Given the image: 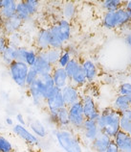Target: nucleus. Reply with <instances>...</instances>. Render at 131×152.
Listing matches in <instances>:
<instances>
[{
    "mask_svg": "<svg viewBox=\"0 0 131 152\" xmlns=\"http://www.w3.org/2000/svg\"><path fill=\"white\" fill-rule=\"evenodd\" d=\"M14 152H22V151H14Z\"/></svg>",
    "mask_w": 131,
    "mask_h": 152,
    "instance_id": "53",
    "label": "nucleus"
},
{
    "mask_svg": "<svg viewBox=\"0 0 131 152\" xmlns=\"http://www.w3.org/2000/svg\"><path fill=\"white\" fill-rule=\"evenodd\" d=\"M101 6L105 12H115L124 6V2L122 0H104Z\"/></svg>",
    "mask_w": 131,
    "mask_h": 152,
    "instance_id": "31",
    "label": "nucleus"
},
{
    "mask_svg": "<svg viewBox=\"0 0 131 152\" xmlns=\"http://www.w3.org/2000/svg\"><path fill=\"white\" fill-rule=\"evenodd\" d=\"M78 12V8L75 2L67 1L62 4L61 6V15L62 18L67 19V20L71 21L75 18Z\"/></svg>",
    "mask_w": 131,
    "mask_h": 152,
    "instance_id": "23",
    "label": "nucleus"
},
{
    "mask_svg": "<svg viewBox=\"0 0 131 152\" xmlns=\"http://www.w3.org/2000/svg\"><path fill=\"white\" fill-rule=\"evenodd\" d=\"M33 67L37 72L38 76H42V75H45V74H51V73H52V71H53L55 66H53L52 65H50V64L47 62L46 60H44L41 57V56L38 55L37 61H35Z\"/></svg>",
    "mask_w": 131,
    "mask_h": 152,
    "instance_id": "21",
    "label": "nucleus"
},
{
    "mask_svg": "<svg viewBox=\"0 0 131 152\" xmlns=\"http://www.w3.org/2000/svg\"><path fill=\"white\" fill-rule=\"evenodd\" d=\"M13 132L18 138H20L23 142H25L30 146L34 147L39 145V139L35 137L30 131V129H28L26 126H23L17 123V124H14L13 126Z\"/></svg>",
    "mask_w": 131,
    "mask_h": 152,
    "instance_id": "8",
    "label": "nucleus"
},
{
    "mask_svg": "<svg viewBox=\"0 0 131 152\" xmlns=\"http://www.w3.org/2000/svg\"><path fill=\"white\" fill-rule=\"evenodd\" d=\"M15 119H17V124H20V125H23V126H26L25 118H24V115H23L22 114H17V115H15Z\"/></svg>",
    "mask_w": 131,
    "mask_h": 152,
    "instance_id": "43",
    "label": "nucleus"
},
{
    "mask_svg": "<svg viewBox=\"0 0 131 152\" xmlns=\"http://www.w3.org/2000/svg\"><path fill=\"white\" fill-rule=\"evenodd\" d=\"M23 23L24 22L19 18H17V15H14V17L10 18L5 19L2 23V33L5 34L7 37L12 34L17 33L21 29Z\"/></svg>",
    "mask_w": 131,
    "mask_h": 152,
    "instance_id": "12",
    "label": "nucleus"
},
{
    "mask_svg": "<svg viewBox=\"0 0 131 152\" xmlns=\"http://www.w3.org/2000/svg\"><path fill=\"white\" fill-rule=\"evenodd\" d=\"M39 77L37 72L35 71V69H34L33 66H31L29 70H28L27 73V77H26V86H30L31 84H33L35 80H37V78Z\"/></svg>",
    "mask_w": 131,
    "mask_h": 152,
    "instance_id": "38",
    "label": "nucleus"
},
{
    "mask_svg": "<svg viewBox=\"0 0 131 152\" xmlns=\"http://www.w3.org/2000/svg\"><path fill=\"white\" fill-rule=\"evenodd\" d=\"M127 78H128V82H129V83H131V72L128 74V77H127Z\"/></svg>",
    "mask_w": 131,
    "mask_h": 152,
    "instance_id": "51",
    "label": "nucleus"
},
{
    "mask_svg": "<svg viewBox=\"0 0 131 152\" xmlns=\"http://www.w3.org/2000/svg\"><path fill=\"white\" fill-rule=\"evenodd\" d=\"M2 23H3V19L1 18V15H0V33L2 32Z\"/></svg>",
    "mask_w": 131,
    "mask_h": 152,
    "instance_id": "49",
    "label": "nucleus"
},
{
    "mask_svg": "<svg viewBox=\"0 0 131 152\" xmlns=\"http://www.w3.org/2000/svg\"><path fill=\"white\" fill-rule=\"evenodd\" d=\"M61 51L62 50L51 48V47H50V48L47 49V50L38 52V55L41 56V57L44 60H46V61L48 62L50 65H52L53 66H57L58 59H59V57H60Z\"/></svg>",
    "mask_w": 131,
    "mask_h": 152,
    "instance_id": "22",
    "label": "nucleus"
},
{
    "mask_svg": "<svg viewBox=\"0 0 131 152\" xmlns=\"http://www.w3.org/2000/svg\"><path fill=\"white\" fill-rule=\"evenodd\" d=\"M127 134L131 137V124H130V126H129V129H128V131H127Z\"/></svg>",
    "mask_w": 131,
    "mask_h": 152,
    "instance_id": "50",
    "label": "nucleus"
},
{
    "mask_svg": "<svg viewBox=\"0 0 131 152\" xmlns=\"http://www.w3.org/2000/svg\"><path fill=\"white\" fill-rule=\"evenodd\" d=\"M125 42L127 45V46L131 49V30L127 31L125 35Z\"/></svg>",
    "mask_w": 131,
    "mask_h": 152,
    "instance_id": "45",
    "label": "nucleus"
},
{
    "mask_svg": "<svg viewBox=\"0 0 131 152\" xmlns=\"http://www.w3.org/2000/svg\"><path fill=\"white\" fill-rule=\"evenodd\" d=\"M101 133V130L99 129L97 122L92 119H85L81 130L79 131V138L81 141L87 142L90 145L95 139H96L99 134Z\"/></svg>",
    "mask_w": 131,
    "mask_h": 152,
    "instance_id": "7",
    "label": "nucleus"
},
{
    "mask_svg": "<svg viewBox=\"0 0 131 152\" xmlns=\"http://www.w3.org/2000/svg\"><path fill=\"white\" fill-rule=\"evenodd\" d=\"M37 56H38V51L37 49L28 48V50L26 52V55H25V58H24V63L26 65L29 66L30 67L33 66L35 65V61H37Z\"/></svg>",
    "mask_w": 131,
    "mask_h": 152,
    "instance_id": "32",
    "label": "nucleus"
},
{
    "mask_svg": "<svg viewBox=\"0 0 131 152\" xmlns=\"http://www.w3.org/2000/svg\"><path fill=\"white\" fill-rule=\"evenodd\" d=\"M111 108H113L115 111H117V112H119V113L121 114V113H122V112L130 109L131 106L129 104L127 97L125 96V95L118 94L117 96L114 98Z\"/></svg>",
    "mask_w": 131,
    "mask_h": 152,
    "instance_id": "25",
    "label": "nucleus"
},
{
    "mask_svg": "<svg viewBox=\"0 0 131 152\" xmlns=\"http://www.w3.org/2000/svg\"><path fill=\"white\" fill-rule=\"evenodd\" d=\"M69 111V122H70V129L77 132L78 134L81 130L83 123L85 121V117L83 114L82 104L81 101L73 104L68 107Z\"/></svg>",
    "mask_w": 131,
    "mask_h": 152,
    "instance_id": "4",
    "label": "nucleus"
},
{
    "mask_svg": "<svg viewBox=\"0 0 131 152\" xmlns=\"http://www.w3.org/2000/svg\"><path fill=\"white\" fill-rule=\"evenodd\" d=\"M17 3V1H14V0H7L5 5L0 9V15H1L3 20L15 15Z\"/></svg>",
    "mask_w": 131,
    "mask_h": 152,
    "instance_id": "26",
    "label": "nucleus"
},
{
    "mask_svg": "<svg viewBox=\"0 0 131 152\" xmlns=\"http://www.w3.org/2000/svg\"><path fill=\"white\" fill-rule=\"evenodd\" d=\"M21 42H22V36L19 32L8 36V43H9L10 46H13L14 48H18V47L22 46Z\"/></svg>",
    "mask_w": 131,
    "mask_h": 152,
    "instance_id": "34",
    "label": "nucleus"
},
{
    "mask_svg": "<svg viewBox=\"0 0 131 152\" xmlns=\"http://www.w3.org/2000/svg\"><path fill=\"white\" fill-rule=\"evenodd\" d=\"M48 28H49V32H50V47L51 48L62 50L63 47L65 45V43L63 42L62 39H60L57 23L55 22L53 23V24L50 25Z\"/></svg>",
    "mask_w": 131,
    "mask_h": 152,
    "instance_id": "18",
    "label": "nucleus"
},
{
    "mask_svg": "<svg viewBox=\"0 0 131 152\" xmlns=\"http://www.w3.org/2000/svg\"><path fill=\"white\" fill-rule=\"evenodd\" d=\"M9 45L8 43V37L4 33H0V56L2 55V53Z\"/></svg>",
    "mask_w": 131,
    "mask_h": 152,
    "instance_id": "41",
    "label": "nucleus"
},
{
    "mask_svg": "<svg viewBox=\"0 0 131 152\" xmlns=\"http://www.w3.org/2000/svg\"><path fill=\"white\" fill-rule=\"evenodd\" d=\"M29 128L32 133L38 139H44L48 135V130H47L45 124L39 119L31 121L29 123Z\"/></svg>",
    "mask_w": 131,
    "mask_h": 152,
    "instance_id": "20",
    "label": "nucleus"
},
{
    "mask_svg": "<svg viewBox=\"0 0 131 152\" xmlns=\"http://www.w3.org/2000/svg\"><path fill=\"white\" fill-rule=\"evenodd\" d=\"M115 145L118 146L121 152H125L131 149V137L124 131H119L112 139Z\"/></svg>",
    "mask_w": 131,
    "mask_h": 152,
    "instance_id": "16",
    "label": "nucleus"
},
{
    "mask_svg": "<svg viewBox=\"0 0 131 152\" xmlns=\"http://www.w3.org/2000/svg\"><path fill=\"white\" fill-rule=\"evenodd\" d=\"M81 60L78 58H72L70 60V62L67 64V66L64 67V69L70 79L79 69H81Z\"/></svg>",
    "mask_w": 131,
    "mask_h": 152,
    "instance_id": "29",
    "label": "nucleus"
},
{
    "mask_svg": "<svg viewBox=\"0 0 131 152\" xmlns=\"http://www.w3.org/2000/svg\"><path fill=\"white\" fill-rule=\"evenodd\" d=\"M111 142L112 139L109 136L101 132L98 137L90 143V147L94 152H105Z\"/></svg>",
    "mask_w": 131,
    "mask_h": 152,
    "instance_id": "14",
    "label": "nucleus"
},
{
    "mask_svg": "<svg viewBox=\"0 0 131 152\" xmlns=\"http://www.w3.org/2000/svg\"><path fill=\"white\" fill-rule=\"evenodd\" d=\"M15 15L19 18L23 22L28 21L32 18L27 9L25 1H18L17 3V11H15Z\"/></svg>",
    "mask_w": 131,
    "mask_h": 152,
    "instance_id": "28",
    "label": "nucleus"
},
{
    "mask_svg": "<svg viewBox=\"0 0 131 152\" xmlns=\"http://www.w3.org/2000/svg\"><path fill=\"white\" fill-rule=\"evenodd\" d=\"M130 124H131V121L121 117V119H120V130L121 131H124L125 133H127Z\"/></svg>",
    "mask_w": 131,
    "mask_h": 152,
    "instance_id": "42",
    "label": "nucleus"
},
{
    "mask_svg": "<svg viewBox=\"0 0 131 152\" xmlns=\"http://www.w3.org/2000/svg\"><path fill=\"white\" fill-rule=\"evenodd\" d=\"M14 145L9 139L0 135V152H14Z\"/></svg>",
    "mask_w": 131,
    "mask_h": 152,
    "instance_id": "33",
    "label": "nucleus"
},
{
    "mask_svg": "<svg viewBox=\"0 0 131 152\" xmlns=\"http://www.w3.org/2000/svg\"><path fill=\"white\" fill-rule=\"evenodd\" d=\"M61 94H62L63 100H64V104L66 107H69L75 103L81 101V95H82L78 88L71 85V84L63 88L61 90Z\"/></svg>",
    "mask_w": 131,
    "mask_h": 152,
    "instance_id": "9",
    "label": "nucleus"
},
{
    "mask_svg": "<svg viewBox=\"0 0 131 152\" xmlns=\"http://www.w3.org/2000/svg\"><path fill=\"white\" fill-rule=\"evenodd\" d=\"M129 69L131 70V57H130V61H129Z\"/></svg>",
    "mask_w": 131,
    "mask_h": 152,
    "instance_id": "52",
    "label": "nucleus"
},
{
    "mask_svg": "<svg viewBox=\"0 0 131 152\" xmlns=\"http://www.w3.org/2000/svg\"><path fill=\"white\" fill-rule=\"evenodd\" d=\"M27 89L28 93H29L32 100H33L35 106L40 107L42 105H45L44 94L46 93V89L43 86L42 82L39 80V78H37V80H35L30 86H28Z\"/></svg>",
    "mask_w": 131,
    "mask_h": 152,
    "instance_id": "6",
    "label": "nucleus"
},
{
    "mask_svg": "<svg viewBox=\"0 0 131 152\" xmlns=\"http://www.w3.org/2000/svg\"><path fill=\"white\" fill-rule=\"evenodd\" d=\"M81 69L85 74L87 83H93L96 81L99 75V69L97 64L89 58L81 60Z\"/></svg>",
    "mask_w": 131,
    "mask_h": 152,
    "instance_id": "10",
    "label": "nucleus"
},
{
    "mask_svg": "<svg viewBox=\"0 0 131 152\" xmlns=\"http://www.w3.org/2000/svg\"><path fill=\"white\" fill-rule=\"evenodd\" d=\"M81 101L82 104L83 114H84L85 118L96 121L98 118L100 117L101 111L99 110L95 98L90 94H84L81 95Z\"/></svg>",
    "mask_w": 131,
    "mask_h": 152,
    "instance_id": "5",
    "label": "nucleus"
},
{
    "mask_svg": "<svg viewBox=\"0 0 131 152\" xmlns=\"http://www.w3.org/2000/svg\"><path fill=\"white\" fill-rule=\"evenodd\" d=\"M27 50H28V47L23 46V45L17 48V52H15V61L24 62V58H25Z\"/></svg>",
    "mask_w": 131,
    "mask_h": 152,
    "instance_id": "40",
    "label": "nucleus"
},
{
    "mask_svg": "<svg viewBox=\"0 0 131 152\" xmlns=\"http://www.w3.org/2000/svg\"><path fill=\"white\" fill-rule=\"evenodd\" d=\"M114 17L117 29L127 26L131 22V15L124 6L114 12Z\"/></svg>",
    "mask_w": 131,
    "mask_h": 152,
    "instance_id": "19",
    "label": "nucleus"
},
{
    "mask_svg": "<svg viewBox=\"0 0 131 152\" xmlns=\"http://www.w3.org/2000/svg\"><path fill=\"white\" fill-rule=\"evenodd\" d=\"M55 137L58 145L64 152H83L79 135L70 128H58L55 131Z\"/></svg>",
    "mask_w": 131,
    "mask_h": 152,
    "instance_id": "2",
    "label": "nucleus"
},
{
    "mask_svg": "<svg viewBox=\"0 0 131 152\" xmlns=\"http://www.w3.org/2000/svg\"><path fill=\"white\" fill-rule=\"evenodd\" d=\"M25 4L27 6V9L29 11L31 17H33L38 12L40 3L37 0H25Z\"/></svg>",
    "mask_w": 131,
    "mask_h": 152,
    "instance_id": "35",
    "label": "nucleus"
},
{
    "mask_svg": "<svg viewBox=\"0 0 131 152\" xmlns=\"http://www.w3.org/2000/svg\"><path fill=\"white\" fill-rule=\"evenodd\" d=\"M5 122H6V124L8 126H14V119L12 118H10V117H8V118H5Z\"/></svg>",
    "mask_w": 131,
    "mask_h": 152,
    "instance_id": "48",
    "label": "nucleus"
},
{
    "mask_svg": "<svg viewBox=\"0 0 131 152\" xmlns=\"http://www.w3.org/2000/svg\"><path fill=\"white\" fill-rule=\"evenodd\" d=\"M45 106L48 112H57L60 108L64 107L65 104L61 94V90H58L55 94L45 100Z\"/></svg>",
    "mask_w": 131,
    "mask_h": 152,
    "instance_id": "17",
    "label": "nucleus"
},
{
    "mask_svg": "<svg viewBox=\"0 0 131 152\" xmlns=\"http://www.w3.org/2000/svg\"><path fill=\"white\" fill-rule=\"evenodd\" d=\"M121 117L131 121V108L128 110L125 111V112H122V113H121Z\"/></svg>",
    "mask_w": 131,
    "mask_h": 152,
    "instance_id": "46",
    "label": "nucleus"
},
{
    "mask_svg": "<svg viewBox=\"0 0 131 152\" xmlns=\"http://www.w3.org/2000/svg\"><path fill=\"white\" fill-rule=\"evenodd\" d=\"M124 7L125 8L126 10H127V12L130 14V15H131V0L125 2L124 3Z\"/></svg>",
    "mask_w": 131,
    "mask_h": 152,
    "instance_id": "47",
    "label": "nucleus"
},
{
    "mask_svg": "<svg viewBox=\"0 0 131 152\" xmlns=\"http://www.w3.org/2000/svg\"><path fill=\"white\" fill-rule=\"evenodd\" d=\"M120 119L121 114L119 112L115 111L111 107H106L101 111L100 117L96 122L101 132L113 139L120 131Z\"/></svg>",
    "mask_w": 131,
    "mask_h": 152,
    "instance_id": "1",
    "label": "nucleus"
},
{
    "mask_svg": "<svg viewBox=\"0 0 131 152\" xmlns=\"http://www.w3.org/2000/svg\"><path fill=\"white\" fill-rule=\"evenodd\" d=\"M105 152H121V151H120V149L118 148V146L115 145V142L112 141L110 142L109 146L107 147V149H106Z\"/></svg>",
    "mask_w": 131,
    "mask_h": 152,
    "instance_id": "44",
    "label": "nucleus"
},
{
    "mask_svg": "<svg viewBox=\"0 0 131 152\" xmlns=\"http://www.w3.org/2000/svg\"><path fill=\"white\" fill-rule=\"evenodd\" d=\"M51 74H52L55 87H57L59 90H62L63 88L70 84V79L68 75H67L65 69H62V67L55 66Z\"/></svg>",
    "mask_w": 131,
    "mask_h": 152,
    "instance_id": "13",
    "label": "nucleus"
},
{
    "mask_svg": "<svg viewBox=\"0 0 131 152\" xmlns=\"http://www.w3.org/2000/svg\"><path fill=\"white\" fill-rule=\"evenodd\" d=\"M62 50H66L72 58H78V49L73 43H67V45H64Z\"/></svg>",
    "mask_w": 131,
    "mask_h": 152,
    "instance_id": "39",
    "label": "nucleus"
},
{
    "mask_svg": "<svg viewBox=\"0 0 131 152\" xmlns=\"http://www.w3.org/2000/svg\"><path fill=\"white\" fill-rule=\"evenodd\" d=\"M30 66L26 65L24 62L14 61L8 66L9 75L15 85L20 88H27L26 77Z\"/></svg>",
    "mask_w": 131,
    "mask_h": 152,
    "instance_id": "3",
    "label": "nucleus"
},
{
    "mask_svg": "<svg viewBox=\"0 0 131 152\" xmlns=\"http://www.w3.org/2000/svg\"><path fill=\"white\" fill-rule=\"evenodd\" d=\"M70 84L71 85H73L77 88H82L84 87L85 85H87V80H86V77H85V74L83 72L82 69L81 67L76 73H75L72 77L70 78Z\"/></svg>",
    "mask_w": 131,
    "mask_h": 152,
    "instance_id": "27",
    "label": "nucleus"
},
{
    "mask_svg": "<svg viewBox=\"0 0 131 152\" xmlns=\"http://www.w3.org/2000/svg\"><path fill=\"white\" fill-rule=\"evenodd\" d=\"M118 94L125 95V96H128L131 94V83L128 81H125L121 83L118 86Z\"/></svg>",
    "mask_w": 131,
    "mask_h": 152,
    "instance_id": "36",
    "label": "nucleus"
},
{
    "mask_svg": "<svg viewBox=\"0 0 131 152\" xmlns=\"http://www.w3.org/2000/svg\"><path fill=\"white\" fill-rule=\"evenodd\" d=\"M35 48L38 52L50 48V32L48 27H42L38 30L35 39Z\"/></svg>",
    "mask_w": 131,
    "mask_h": 152,
    "instance_id": "11",
    "label": "nucleus"
},
{
    "mask_svg": "<svg viewBox=\"0 0 131 152\" xmlns=\"http://www.w3.org/2000/svg\"><path fill=\"white\" fill-rule=\"evenodd\" d=\"M71 59H72V57H71V55L68 53V52H67L66 50H62L61 54H60V57H59V59H58L57 66L64 69V67L67 66V64L70 62Z\"/></svg>",
    "mask_w": 131,
    "mask_h": 152,
    "instance_id": "37",
    "label": "nucleus"
},
{
    "mask_svg": "<svg viewBox=\"0 0 131 152\" xmlns=\"http://www.w3.org/2000/svg\"><path fill=\"white\" fill-rule=\"evenodd\" d=\"M57 127L61 129L70 128L69 122V111L68 107H62L57 112Z\"/></svg>",
    "mask_w": 131,
    "mask_h": 152,
    "instance_id": "24",
    "label": "nucleus"
},
{
    "mask_svg": "<svg viewBox=\"0 0 131 152\" xmlns=\"http://www.w3.org/2000/svg\"><path fill=\"white\" fill-rule=\"evenodd\" d=\"M35 152H38V151H35Z\"/></svg>",
    "mask_w": 131,
    "mask_h": 152,
    "instance_id": "54",
    "label": "nucleus"
},
{
    "mask_svg": "<svg viewBox=\"0 0 131 152\" xmlns=\"http://www.w3.org/2000/svg\"><path fill=\"white\" fill-rule=\"evenodd\" d=\"M58 25V33L60 36V39H62V42L65 43L68 42L70 41L71 37H72V24L69 20L64 18H59L58 20L55 22Z\"/></svg>",
    "mask_w": 131,
    "mask_h": 152,
    "instance_id": "15",
    "label": "nucleus"
},
{
    "mask_svg": "<svg viewBox=\"0 0 131 152\" xmlns=\"http://www.w3.org/2000/svg\"><path fill=\"white\" fill-rule=\"evenodd\" d=\"M15 52H17V48H14L13 46L8 45V47L5 49L1 55V59L3 63L9 66L12 63L15 61Z\"/></svg>",
    "mask_w": 131,
    "mask_h": 152,
    "instance_id": "30",
    "label": "nucleus"
}]
</instances>
